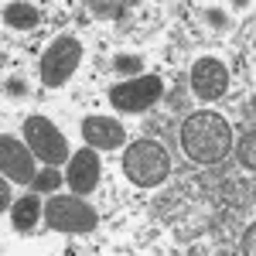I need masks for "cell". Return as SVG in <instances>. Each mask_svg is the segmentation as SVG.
I'll return each mask as SVG.
<instances>
[{
	"instance_id": "cell-11",
	"label": "cell",
	"mask_w": 256,
	"mask_h": 256,
	"mask_svg": "<svg viewBox=\"0 0 256 256\" xmlns=\"http://www.w3.org/2000/svg\"><path fill=\"white\" fill-rule=\"evenodd\" d=\"M41 218H44L41 192H31V195L18 198V202L10 205V222H14V229H18V232H31V229L38 226Z\"/></svg>"
},
{
	"instance_id": "cell-18",
	"label": "cell",
	"mask_w": 256,
	"mask_h": 256,
	"mask_svg": "<svg viewBox=\"0 0 256 256\" xmlns=\"http://www.w3.org/2000/svg\"><path fill=\"white\" fill-rule=\"evenodd\" d=\"M253 236H256V226H250V229H246V236H242V253H246V256H253V250H256Z\"/></svg>"
},
{
	"instance_id": "cell-16",
	"label": "cell",
	"mask_w": 256,
	"mask_h": 256,
	"mask_svg": "<svg viewBox=\"0 0 256 256\" xmlns=\"http://www.w3.org/2000/svg\"><path fill=\"white\" fill-rule=\"evenodd\" d=\"M96 10L99 14H110V18H123V14H126L123 4H96Z\"/></svg>"
},
{
	"instance_id": "cell-10",
	"label": "cell",
	"mask_w": 256,
	"mask_h": 256,
	"mask_svg": "<svg viewBox=\"0 0 256 256\" xmlns=\"http://www.w3.org/2000/svg\"><path fill=\"white\" fill-rule=\"evenodd\" d=\"M82 137L92 150H116L126 144V130L113 116H86L82 120Z\"/></svg>"
},
{
	"instance_id": "cell-15",
	"label": "cell",
	"mask_w": 256,
	"mask_h": 256,
	"mask_svg": "<svg viewBox=\"0 0 256 256\" xmlns=\"http://www.w3.org/2000/svg\"><path fill=\"white\" fill-rule=\"evenodd\" d=\"M58 184H62V174L55 171V168H44V171L31 181V188H34V192H55Z\"/></svg>"
},
{
	"instance_id": "cell-9",
	"label": "cell",
	"mask_w": 256,
	"mask_h": 256,
	"mask_svg": "<svg viewBox=\"0 0 256 256\" xmlns=\"http://www.w3.org/2000/svg\"><path fill=\"white\" fill-rule=\"evenodd\" d=\"M99 174H102V164H99V154L92 150V147H86V150H76V154L68 158L65 181H68L72 195H89V192H96Z\"/></svg>"
},
{
	"instance_id": "cell-1",
	"label": "cell",
	"mask_w": 256,
	"mask_h": 256,
	"mask_svg": "<svg viewBox=\"0 0 256 256\" xmlns=\"http://www.w3.org/2000/svg\"><path fill=\"white\" fill-rule=\"evenodd\" d=\"M181 147L195 164H218L232 150V126L212 110H198L181 123Z\"/></svg>"
},
{
	"instance_id": "cell-17",
	"label": "cell",
	"mask_w": 256,
	"mask_h": 256,
	"mask_svg": "<svg viewBox=\"0 0 256 256\" xmlns=\"http://www.w3.org/2000/svg\"><path fill=\"white\" fill-rule=\"evenodd\" d=\"M10 205H14V202H10V181L4 178V181H0V208H10Z\"/></svg>"
},
{
	"instance_id": "cell-14",
	"label": "cell",
	"mask_w": 256,
	"mask_h": 256,
	"mask_svg": "<svg viewBox=\"0 0 256 256\" xmlns=\"http://www.w3.org/2000/svg\"><path fill=\"white\" fill-rule=\"evenodd\" d=\"M113 68L123 72V76H130V72H134V76H144V58H140V55H116V58H113Z\"/></svg>"
},
{
	"instance_id": "cell-2",
	"label": "cell",
	"mask_w": 256,
	"mask_h": 256,
	"mask_svg": "<svg viewBox=\"0 0 256 256\" xmlns=\"http://www.w3.org/2000/svg\"><path fill=\"white\" fill-rule=\"evenodd\" d=\"M123 174L130 178V184H137V188H158L160 181L171 174L168 147L150 137L134 140L123 150Z\"/></svg>"
},
{
	"instance_id": "cell-3",
	"label": "cell",
	"mask_w": 256,
	"mask_h": 256,
	"mask_svg": "<svg viewBox=\"0 0 256 256\" xmlns=\"http://www.w3.org/2000/svg\"><path fill=\"white\" fill-rule=\"evenodd\" d=\"M44 222L55 232L82 236V232H92L99 226V212L92 205H86L82 195H52L44 205Z\"/></svg>"
},
{
	"instance_id": "cell-6",
	"label": "cell",
	"mask_w": 256,
	"mask_h": 256,
	"mask_svg": "<svg viewBox=\"0 0 256 256\" xmlns=\"http://www.w3.org/2000/svg\"><path fill=\"white\" fill-rule=\"evenodd\" d=\"M164 92V82L160 76H137V79H126V82H116L110 86V102L116 113H147L154 102L160 99Z\"/></svg>"
},
{
	"instance_id": "cell-4",
	"label": "cell",
	"mask_w": 256,
	"mask_h": 256,
	"mask_svg": "<svg viewBox=\"0 0 256 256\" xmlns=\"http://www.w3.org/2000/svg\"><path fill=\"white\" fill-rule=\"evenodd\" d=\"M79 62H82V41L76 34H58V38L44 48V55H41V82L48 89L65 86V82L76 76Z\"/></svg>"
},
{
	"instance_id": "cell-7",
	"label": "cell",
	"mask_w": 256,
	"mask_h": 256,
	"mask_svg": "<svg viewBox=\"0 0 256 256\" xmlns=\"http://www.w3.org/2000/svg\"><path fill=\"white\" fill-rule=\"evenodd\" d=\"M188 79H192V92H195L202 102H216V99L226 96V89H229V68L218 58L205 55V58H198L195 65H192Z\"/></svg>"
},
{
	"instance_id": "cell-5",
	"label": "cell",
	"mask_w": 256,
	"mask_h": 256,
	"mask_svg": "<svg viewBox=\"0 0 256 256\" xmlns=\"http://www.w3.org/2000/svg\"><path fill=\"white\" fill-rule=\"evenodd\" d=\"M24 144L34 150V158L44 160L48 168H58L72 158L68 140L62 137V130L48 116H28L24 120Z\"/></svg>"
},
{
	"instance_id": "cell-8",
	"label": "cell",
	"mask_w": 256,
	"mask_h": 256,
	"mask_svg": "<svg viewBox=\"0 0 256 256\" xmlns=\"http://www.w3.org/2000/svg\"><path fill=\"white\" fill-rule=\"evenodd\" d=\"M34 150L28 147V144H20L18 137H10V134H4L0 137V171L7 181H18V184H31L34 181Z\"/></svg>"
},
{
	"instance_id": "cell-12",
	"label": "cell",
	"mask_w": 256,
	"mask_h": 256,
	"mask_svg": "<svg viewBox=\"0 0 256 256\" xmlns=\"http://www.w3.org/2000/svg\"><path fill=\"white\" fill-rule=\"evenodd\" d=\"M4 20H7L14 31H34L41 24V10L34 4H7V7H4Z\"/></svg>"
},
{
	"instance_id": "cell-19",
	"label": "cell",
	"mask_w": 256,
	"mask_h": 256,
	"mask_svg": "<svg viewBox=\"0 0 256 256\" xmlns=\"http://www.w3.org/2000/svg\"><path fill=\"white\" fill-rule=\"evenodd\" d=\"M24 89H28L24 82H7V92H20V96H24Z\"/></svg>"
},
{
	"instance_id": "cell-13",
	"label": "cell",
	"mask_w": 256,
	"mask_h": 256,
	"mask_svg": "<svg viewBox=\"0 0 256 256\" xmlns=\"http://www.w3.org/2000/svg\"><path fill=\"white\" fill-rule=\"evenodd\" d=\"M239 160H242L246 171H253V168H256V134H253V130H246L242 140H239Z\"/></svg>"
}]
</instances>
